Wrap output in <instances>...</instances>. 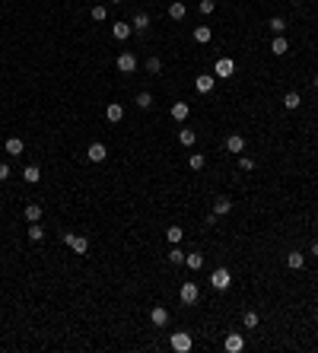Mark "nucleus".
<instances>
[{"label":"nucleus","mask_w":318,"mask_h":353,"mask_svg":"<svg viewBox=\"0 0 318 353\" xmlns=\"http://www.w3.org/2000/svg\"><path fill=\"white\" fill-rule=\"evenodd\" d=\"M213 86H216V77H213V73H201V77L194 80V89H198V93H204V96L213 93Z\"/></svg>","instance_id":"9"},{"label":"nucleus","mask_w":318,"mask_h":353,"mask_svg":"<svg viewBox=\"0 0 318 353\" xmlns=\"http://www.w3.org/2000/svg\"><path fill=\"white\" fill-rule=\"evenodd\" d=\"M188 115H191V105L188 102H172V118L175 121H188Z\"/></svg>","instance_id":"16"},{"label":"nucleus","mask_w":318,"mask_h":353,"mask_svg":"<svg viewBox=\"0 0 318 353\" xmlns=\"http://www.w3.org/2000/svg\"><path fill=\"white\" fill-rule=\"evenodd\" d=\"M105 118H108V124H118L121 118H124V105H121V102H108V108H105Z\"/></svg>","instance_id":"10"},{"label":"nucleus","mask_w":318,"mask_h":353,"mask_svg":"<svg viewBox=\"0 0 318 353\" xmlns=\"http://www.w3.org/2000/svg\"><path fill=\"white\" fill-rule=\"evenodd\" d=\"M210 39H213V29H210V26H198V29H194V42H198V45H210Z\"/></svg>","instance_id":"20"},{"label":"nucleus","mask_w":318,"mask_h":353,"mask_svg":"<svg viewBox=\"0 0 318 353\" xmlns=\"http://www.w3.org/2000/svg\"><path fill=\"white\" fill-rule=\"evenodd\" d=\"M169 344H172V350H175V353H188V350L194 347V341H191V334H188V331H175V334L169 337Z\"/></svg>","instance_id":"3"},{"label":"nucleus","mask_w":318,"mask_h":353,"mask_svg":"<svg viewBox=\"0 0 318 353\" xmlns=\"http://www.w3.org/2000/svg\"><path fill=\"white\" fill-rule=\"evenodd\" d=\"M178 299H181V305H194L201 299V287L194 280H185V283H181V290H178Z\"/></svg>","instance_id":"1"},{"label":"nucleus","mask_w":318,"mask_h":353,"mask_svg":"<svg viewBox=\"0 0 318 353\" xmlns=\"http://www.w3.org/2000/svg\"><path fill=\"white\" fill-rule=\"evenodd\" d=\"M134 105H137V108H153V93H147V89H143V93H137Z\"/></svg>","instance_id":"27"},{"label":"nucleus","mask_w":318,"mask_h":353,"mask_svg":"<svg viewBox=\"0 0 318 353\" xmlns=\"http://www.w3.org/2000/svg\"><path fill=\"white\" fill-rule=\"evenodd\" d=\"M42 239H45V229L39 223H29V242H42Z\"/></svg>","instance_id":"31"},{"label":"nucleus","mask_w":318,"mask_h":353,"mask_svg":"<svg viewBox=\"0 0 318 353\" xmlns=\"http://www.w3.org/2000/svg\"><path fill=\"white\" fill-rule=\"evenodd\" d=\"M286 267H290V270H302V267H306V254H302V252H286Z\"/></svg>","instance_id":"14"},{"label":"nucleus","mask_w":318,"mask_h":353,"mask_svg":"<svg viewBox=\"0 0 318 353\" xmlns=\"http://www.w3.org/2000/svg\"><path fill=\"white\" fill-rule=\"evenodd\" d=\"M169 261H172V264H185V252H181V249H172V252H169Z\"/></svg>","instance_id":"36"},{"label":"nucleus","mask_w":318,"mask_h":353,"mask_svg":"<svg viewBox=\"0 0 318 353\" xmlns=\"http://www.w3.org/2000/svg\"><path fill=\"white\" fill-rule=\"evenodd\" d=\"M22 178H26L29 185H39L42 182V169L39 166H26V169H22Z\"/></svg>","instance_id":"21"},{"label":"nucleus","mask_w":318,"mask_h":353,"mask_svg":"<svg viewBox=\"0 0 318 353\" xmlns=\"http://www.w3.org/2000/svg\"><path fill=\"white\" fill-rule=\"evenodd\" d=\"M223 350H226V353H242V350H245V337H242L239 331L226 334V341H223Z\"/></svg>","instance_id":"7"},{"label":"nucleus","mask_w":318,"mask_h":353,"mask_svg":"<svg viewBox=\"0 0 318 353\" xmlns=\"http://www.w3.org/2000/svg\"><path fill=\"white\" fill-rule=\"evenodd\" d=\"M267 26H270V32H274V35H283L286 32V19L283 16H270Z\"/></svg>","instance_id":"28"},{"label":"nucleus","mask_w":318,"mask_h":353,"mask_svg":"<svg viewBox=\"0 0 318 353\" xmlns=\"http://www.w3.org/2000/svg\"><path fill=\"white\" fill-rule=\"evenodd\" d=\"M108 3H124V0H108Z\"/></svg>","instance_id":"40"},{"label":"nucleus","mask_w":318,"mask_h":353,"mask_svg":"<svg viewBox=\"0 0 318 353\" xmlns=\"http://www.w3.org/2000/svg\"><path fill=\"white\" fill-rule=\"evenodd\" d=\"M312 258H318V242H312Z\"/></svg>","instance_id":"39"},{"label":"nucleus","mask_w":318,"mask_h":353,"mask_svg":"<svg viewBox=\"0 0 318 353\" xmlns=\"http://www.w3.org/2000/svg\"><path fill=\"white\" fill-rule=\"evenodd\" d=\"M115 67H118L121 73H134V70H137V54H134V51H121Z\"/></svg>","instance_id":"5"},{"label":"nucleus","mask_w":318,"mask_h":353,"mask_svg":"<svg viewBox=\"0 0 318 353\" xmlns=\"http://www.w3.org/2000/svg\"><path fill=\"white\" fill-rule=\"evenodd\" d=\"M131 26H134V32H147V29H150V13H137Z\"/></svg>","instance_id":"24"},{"label":"nucleus","mask_w":318,"mask_h":353,"mask_svg":"<svg viewBox=\"0 0 318 353\" xmlns=\"http://www.w3.org/2000/svg\"><path fill=\"white\" fill-rule=\"evenodd\" d=\"M213 77H236V61L232 57H219L213 67Z\"/></svg>","instance_id":"8"},{"label":"nucleus","mask_w":318,"mask_h":353,"mask_svg":"<svg viewBox=\"0 0 318 353\" xmlns=\"http://www.w3.org/2000/svg\"><path fill=\"white\" fill-rule=\"evenodd\" d=\"M229 210H232V201H229V198H216V201H213V213H216V216H226Z\"/></svg>","instance_id":"23"},{"label":"nucleus","mask_w":318,"mask_h":353,"mask_svg":"<svg viewBox=\"0 0 318 353\" xmlns=\"http://www.w3.org/2000/svg\"><path fill=\"white\" fill-rule=\"evenodd\" d=\"M270 51H274V54H286V51H290V42H286V35H277V39L270 42Z\"/></svg>","instance_id":"25"},{"label":"nucleus","mask_w":318,"mask_h":353,"mask_svg":"<svg viewBox=\"0 0 318 353\" xmlns=\"http://www.w3.org/2000/svg\"><path fill=\"white\" fill-rule=\"evenodd\" d=\"M178 144H181V147H194V144H198L194 127H178Z\"/></svg>","instance_id":"15"},{"label":"nucleus","mask_w":318,"mask_h":353,"mask_svg":"<svg viewBox=\"0 0 318 353\" xmlns=\"http://www.w3.org/2000/svg\"><path fill=\"white\" fill-rule=\"evenodd\" d=\"M315 86H318V77H315Z\"/></svg>","instance_id":"41"},{"label":"nucleus","mask_w":318,"mask_h":353,"mask_svg":"<svg viewBox=\"0 0 318 353\" xmlns=\"http://www.w3.org/2000/svg\"><path fill=\"white\" fill-rule=\"evenodd\" d=\"M22 216H26L29 223H39V220H42V204H26V210H22Z\"/></svg>","instance_id":"22"},{"label":"nucleus","mask_w":318,"mask_h":353,"mask_svg":"<svg viewBox=\"0 0 318 353\" xmlns=\"http://www.w3.org/2000/svg\"><path fill=\"white\" fill-rule=\"evenodd\" d=\"M229 283H232V274H229L226 267H216L213 274H210V287L219 290V293H223V290H229Z\"/></svg>","instance_id":"4"},{"label":"nucleus","mask_w":318,"mask_h":353,"mask_svg":"<svg viewBox=\"0 0 318 353\" xmlns=\"http://www.w3.org/2000/svg\"><path fill=\"white\" fill-rule=\"evenodd\" d=\"M185 267H188V270H201V267H204V254H201V252H188V254H185Z\"/></svg>","instance_id":"19"},{"label":"nucleus","mask_w":318,"mask_h":353,"mask_svg":"<svg viewBox=\"0 0 318 353\" xmlns=\"http://www.w3.org/2000/svg\"><path fill=\"white\" fill-rule=\"evenodd\" d=\"M150 321H153L156 328H165V325H169V312H165V305H153V312H150Z\"/></svg>","instance_id":"11"},{"label":"nucleus","mask_w":318,"mask_h":353,"mask_svg":"<svg viewBox=\"0 0 318 353\" xmlns=\"http://www.w3.org/2000/svg\"><path fill=\"white\" fill-rule=\"evenodd\" d=\"M226 150H229V153H242V150H245V137H242V134H229V137H226Z\"/></svg>","instance_id":"17"},{"label":"nucleus","mask_w":318,"mask_h":353,"mask_svg":"<svg viewBox=\"0 0 318 353\" xmlns=\"http://www.w3.org/2000/svg\"><path fill=\"white\" fill-rule=\"evenodd\" d=\"M64 242L73 254H86L89 252V239L86 236H77V232H64Z\"/></svg>","instance_id":"2"},{"label":"nucleus","mask_w":318,"mask_h":353,"mask_svg":"<svg viewBox=\"0 0 318 353\" xmlns=\"http://www.w3.org/2000/svg\"><path fill=\"white\" fill-rule=\"evenodd\" d=\"M239 169L242 172H252L255 169V159H252V156H239Z\"/></svg>","instance_id":"35"},{"label":"nucleus","mask_w":318,"mask_h":353,"mask_svg":"<svg viewBox=\"0 0 318 353\" xmlns=\"http://www.w3.org/2000/svg\"><path fill=\"white\" fill-rule=\"evenodd\" d=\"M131 32H134V26H131V22H111V35H115L118 42L131 39Z\"/></svg>","instance_id":"13"},{"label":"nucleus","mask_w":318,"mask_h":353,"mask_svg":"<svg viewBox=\"0 0 318 353\" xmlns=\"http://www.w3.org/2000/svg\"><path fill=\"white\" fill-rule=\"evenodd\" d=\"M89 16H93L96 22H105V19H108V6H102V3H96V6H93V10H89Z\"/></svg>","instance_id":"29"},{"label":"nucleus","mask_w":318,"mask_h":353,"mask_svg":"<svg viewBox=\"0 0 318 353\" xmlns=\"http://www.w3.org/2000/svg\"><path fill=\"white\" fill-rule=\"evenodd\" d=\"M188 166H191L194 172H201L204 166H207V156H204V153H194V156H191V159H188Z\"/></svg>","instance_id":"32"},{"label":"nucleus","mask_w":318,"mask_h":353,"mask_svg":"<svg viewBox=\"0 0 318 353\" xmlns=\"http://www.w3.org/2000/svg\"><path fill=\"white\" fill-rule=\"evenodd\" d=\"M165 239H169L172 245H178L181 239H185V229H181V226H169V232H165Z\"/></svg>","instance_id":"30"},{"label":"nucleus","mask_w":318,"mask_h":353,"mask_svg":"<svg viewBox=\"0 0 318 353\" xmlns=\"http://www.w3.org/2000/svg\"><path fill=\"white\" fill-rule=\"evenodd\" d=\"M10 175H13V169L6 166V162H0V182H6V178H10Z\"/></svg>","instance_id":"38"},{"label":"nucleus","mask_w":318,"mask_h":353,"mask_svg":"<svg viewBox=\"0 0 318 353\" xmlns=\"http://www.w3.org/2000/svg\"><path fill=\"white\" fill-rule=\"evenodd\" d=\"M242 325H245V328H258L261 325L258 312H245V315H242Z\"/></svg>","instance_id":"33"},{"label":"nucleus","mask_w":318,"mask_h":353,"mask_svg":"<svg viewBox=\"0 0 318 353\" xmlns=\"http://www.w3.org/2000/svg\"><path fill=\"white\" fill-rule=\"evenodd\" d=\"M185 16H188V6H185V0H172V3H169V19L181 22Z\"/></svg>","instance_id":"12"},{"label":"nucleus","mask_w":318,"mask_h":353,"mask_svg":"<svg viewBox=\"0 0 318 353\" xmlns=\"http://www.w3.org/2000/svg\"><path fill=\"white\" fill-rule=\"evenodd\" d=\"M86 159H89V162H105V159H108V147H105L102 140L89 144V150H86Z\"/></svg>","instance_id":"6"},{"label":"nucleus","mask_w":318,"mask_h":353,"mask_svg":"<svg viewBox=\"0 0 318 353\" xmlns=\"http://www.w3.org/2000/svg\"><path fill=\"white\" fill-rule=\"evenodd\" d=\"M6 156H22V150H26V144H22L19 137H6Z\"/></svg>","instance_id":"18"},{"label":"nucleus","mask_w":318,"mask_h":353,"mask_svg":"<svg viewBox=\"0 0 318 353\" xmlns=\"http://www.w3.org/2000/svg\"><path fill=\"white\" fill-rule=\"evenodd\" d=\"M147 70H150V73H159V70H162V61H159V57L153 54V57L147 61Z\"/></svg>","instance_id":"37"},{"label":"nucleus","mask_w":318,"mask_h":353,"mask_svg":"<svg viewBox=\"0 0 318 353\" xmlns=\"http://www.w3.org/2000/svg\"><path fill=\"white\" fill-rule=\"evenodd\" d=\"M283 105H286V111H296L299 105H302V96L299 93H286L283 96Z\"/></svg>","instance_id":"26"},{"label":"nucleus","mask_w":318,"mask_h":353,"mask_svg":"<svg viewBox=\"0 0 318 353\" xmlns=\"http://www.w3.org/2000/svg\"><path fill=\"white\" fill-rule=\"evenodd\" d=\"M198 10L204 13V16H210V13L216 10V0H201V3H198Z\"/></svg>","instance_id":"34"}]
</instances>
